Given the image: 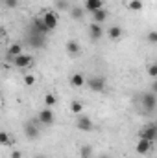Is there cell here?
<instances>
[{
	"mask_svg": "<svg viewBox=\"0 0 157 158\" xmlns=\"http://www.w3.org/2000/svg\"><path fill=\"white\" fill-rule=\"evenodd\" d=\"M141 105H142V109L146 110V112H154L155 110V105H157V99H155V92H144L142 96H141Z\"/></svg>",
	"mask_w": 157,
	"mask_h": 158,
	"instance_id": "cell-1",
	"label": "cell"
},
{
	"mask_svg": "<svg viewBox=\"0 0 157 158\" xmlns=\"http://www.w3.org/2000/svg\"><path fill=\"white\" fill-rule=\"evenodd\" d=\"M85 85H87L92 92H104V90H105V79L102 77V76L85 77Z\"/></svg>",
	"mask_w": 157,
	"mask_h": 158,
	"instance_id": "cell-2",
	"label": "cell"
},
{
	"mask_svg": "<svg viewBox=\"0 0 157 158\" xmlns=\"http://www.w3.org/2000/svg\"><path fill=\"white\" fill-rule=\"evenodd\" d=\"M37 121H39V123H43V125H46V127L54 125V123H56V114H54V110H52L50 107H46V109L39 110Z\"/></svg>",
	"mask_w": 157,
	"mask_h": 158,
	"instance_id": "cell-3",
	"label": "cell"
},
{
	"mask_svg": "<svg viewBox=\"0 0 157 158\" xmlns=\"http://www.w3.org/2000/svg\"><path fill=\"white\" fill-rule=\"evenodd\" d=\"M11 63H13V66L15 68H28V66H32V63H34V57L30 55V53H20V55H17V57H13L11 59Z\"/></svg>",
	"mask_w": 157,
	"mask_h": 158,
	"instance_id": "cell-4",
	"label": "cell"
},
{
	"mask_svg": "<svg viewBox=\"0 0 157 158\" xmlns=\"http://www.w3.org/2000/svg\"><path fill=\"white\" fill-rule=\"evenodd\" d=\"M28 44L32 46V48H44L46 46V35H41L37 31H32V35H28Z\"/></svg>",
	"mask_w": 157,
	"mask_h": 158,
	"instance_id": "cell-5",
	"label": "cell"
},
{
	"mask_svg": "<svg viewBox=\"0 0 157 158\" xmlns=\"http://www.w3.org/2000/svg\"><path fill=\"white\" fill-rule=\"evenodd\" d=\"M22 131H24V136L28 140H37L39 138V129H37L35 121H26L22 125Z\"/></svg>",
	"mask_w": 157,
	"mask_h": 158,
	"instance_id": "cell-6",
	"label": "cell"
},
{
	"mask_svg": "<svg viewBox=\"0 0 157 158\" xmlns=\"http://www.w3.org/2000/svg\"><path fill=\"white\" fill-rule=\"evenodd\" d=\"M76 127H78L79 131H85V132H89V131H92V129H94V123H92V119L89 118V116L78 114V119H76Z\"/></svg>",
	"mask_w": 157,
	"mask_h": 158,
	"instance_id": "cell-7",
	"label": "cell"
},
{
	"mask_svg": "<svg viewBox=\"0 0 157 158\" xmlns=\"http://www.w3.org/2000/svg\"><path fill=\"white\" fill-rule=\"evenodd\" d=\"M139 138H142V140H148V142H152V143H154V140L157 138V127L154 125V123H152V125H148V127H144V129L141 131Z\"/></svg>",
	"mask_w": 157,
	"mask_h": 158,
	"instance_id": "cell-8",
	"label": "cell"
},
{
	"mask_svg": "<svg viewBox=\"0 0 157 158\" xmlns=\"http://www.w3.org/2000/svg\"><path fill=\"white\" fill-rule=\"evenodd\" d=\"M32 30L37 31V33H41V35H48V33H50V30H48L46 24L43 22V17H34V19H32Z\"/></svg>",
	"mask_w": 157,
	"mask_h": 158,
	"instance_id": "cell-9",
	"label": "cell"
},
{
	"mask_svg": "<svg viewBox=\"0 0 157 158\" xmlns=\"http://www.w3.org/2000/svg\"><path fill=\"white\" fill-rule=\"evenodd\" d=\"M43 22L46 24V28L52 31V30H56L57 28V13H54V11H46L44 15H43Z\"/></svg>",
	"mask_w": 157,
	"mask_h": 158,
	"instance_id": "cell-10",
	"label": "cell"
},
{
	"mask_svg": "<svg viewBox=\"0 0 157 158\" xmlns=\"http://www.w3.org/2000/svg\"><path fill=\"white\" fill-rule=\"evenodd\" d=\"M89 37H91V40H100L104 37V30H102V26L98 22L89 24Z\"/></svg>",
	"mask_w": 157,
	"mask_h": 158,
	"instance_id": "cell-11",
	"label": "cell"
},
{
	"mask_svg": "<svg viewBox=\"0 0 157 158\" xmlns=\"http://www.w3.org/2000/svg\"><path fill=\"white\" fill-rule=\"evenodd\" d=\"M102 7H104V2L102 0H85L83 2V9L89 11V13H94V11H98Z\"/></svg>",
	"mask_w": 157,
	"mask_h": 158,
	"instance_id": "cell-12",
	"label": "cell"
},
{
	"mask_svg": "<svg viewBox=\"0 0 157 158\" xmlns=\"http://www.w3.org/2000/svg\"><path fill=\"white\" fill-rule=\"evenodd\" d=\"M137 153L139 155H146V153H150V149H152V142H148V140H142V138H139V142H137Z\"/></svg>",
	"mask_w": 157,
	"mask_h": 158,
	"instance_id": "cell-13",
	"label": "cell"
},
{
	"mask_svg": "<svg viewBox=\"0 0 157 158\" xmlns=\"http://www.w3.org/2000/svg\"><path fill=\"white\" fill-rule=\"evenodd\" d=\"M83 6H70V9H69V15L72 17V20H83Z\"/></svg>",
	"mask_w": 157,
	"mask_h": 158,
	"instance_id": "cell-14",
	"label": "cell"
},
{
	"mask_svg": "<svg viewBox=\"0 0 157 158\" xmlns=\"http://www.w3.org/2000/svg\"><path fill=\"white\" fill-rule=\"evenodd\" d=\"M20 53H22V46H20L19 42L7 46V59H13V57H17V55H20Z\"/></svg>",
	"mask_w": 157,
	"mask_h": 158,
	"instance_id": "cell-15",
	"label": "cell"
},
{
	"mask_svg": "<svg viewBox=\"0 0 157 158\" xmlns=\"http://www.w3.org/2000/svg\"><path fill=\"white\" fill-rule=\"evenodd\" d=\"M65 48H67V53L69 55H79V52H81V46H79L76 40H69Z\"/></svg>",
	"mask_w": 157,
	"mask_h": 158,
	"instance_id": "cell-16",
	"label": "cell"
},
{
	"mask_svg": "<svg viewBox=\"0 0 157 158\" xmlns=\"http://www.w3.org/2000/svg\"><path fill=\"white\" fill-rule=\"evenodd\" d=\"M124 35V31H122V28L120 26H111L109 30H107V37L111 40H117V39H120Z\"/></svg>",
	"mask_w": 157,
	"mask_h": 158,
	"instance_id": "cell-17",
	"label": "cell"
},
{
	"mask_svg": "<svg viewBox=\"0 0 157 158\" xmlns=\"http://www.w3.org/2000/svg\"><path fill=\"white\" fill-rule=\"evenodd\" d=\"M69 81H70V85L76 86V88H81V86L85 85V77H83V74H72Z\"/></svg>",
	"mask_w": 157,
	"mask_h": 158,
	"instance_id": "cell-18",
	"label": "cell"
},
{
	"mask_svg": "<svg viewBox=\"0 0 157 158\" xmlns=\"http://www.w3.org/2000/svg\"><path fill=\"white\" fill-rule=\"evenodd\" d=\"M104 20H107V11H105L104 7L92 13V22H98V24H102Z\"/></svg>",
	"mask_w": 157,
	"mask_h": 158,
	"instance_id": "cell-19",
	"label": "cell"
},
{
	"mask_svg": "<svg viewBox=\"0 0 157 158\" xmlns=\"http://www.w3.org/2000/svg\"><path fill=\"white\" fill-rule=\"evenodd\" d=\"M13 143V138H11V134L9 132H6V131H0V145H4V147H9Z\"/></svg>",
	"mask_w": 157,
	"mask_h": 158,
	"instance_id": "cell-20",
	"label": "cell"
},
{
	"mask_svg": "<svg viewBox=\"0 0 157 158\" xmlns=\"http://www.w3.org/2000/svg\"><path fill=\"white\" fill-rule=\"evenodd\" d=\"M54 6H56V9H57V11H69L72 4H70V0H56V2H54Z\"/></svg>",
	"mask_w": 157,
	"mask_h": 158,
	"instance_id": "cell-21",
	"label": "cell"
},
{
	"mask_svg": "<svg viewBox=\"0 0 157 158\" xmlns=\"http://www.w3.org/2000/svg\"><path fill=\"white\" fill-rule=\"evenodd\" d=\"M56 103H57V98H56V94H52V92H46L44 94V105L46 107H56Z\"/></svg>",
	"mask_w": 157,
	"mask_h": 158,
	"instance_id": "cell-22",
	"label": "cell"
},
{
	"mask_svg": "<svg viewBox=\"0 0 157 158\" xmlns=\"http://www.w3.org/2000/svg\"><path fill=\"white\" fill-rule=\"evenodd\" d=\"M128 9H131V11H142V0H128Z\"/></svg>",
	"mask_w": 157,
	"mask_h": 158,
	"instance_id": "cell-23",
	"label": "cell"
},
{
	"mask_svg": "<svg viewBox=\"0 0 157 158\" xmlns=\"http://www.w3.org/2000/svg\"><path fill=\"white\" fill-rule=\"evenodd\" d=\"M70 110H72L74 114H83V103L78 101V99L72 101V103H70Z\"/></svg>",
	"mask_w": 157,
	"mask_h": 158,
	"instance_id": "cell-24",
	"label": "cell"
},
{
	"mask_svg": "<svg viewBox=\"0 0 157 158\" xmlns=\"http://www.w3.org/2000/svg\"><path fill=\"white\" fill-rule=\"evenodd\" d=\"M79 155H81V158H91L92 156V147L91 145H83L81 151H79Z\"/></svg>",
	"mask_w": 157,
	"mask_h": 158,
	"instance_id": "cell-25",
	"label": "cell"
},
{
	"mask_svg": "<svg viewBox=\"0 0 157 158\" xmlns=\"http://www.w3.org/2000/svg\"><path fill=\"white\" fill-rule=\"evenodd\" d=\"M2 4H4V7H7V9L19 7V0H2Z\"/></svg>",
	"mask_w": 157,
	"mask_h": 158,
	"instance_id": "cell-26",
	"label": "cell"
},
{
	"mask_svg": "<svg viewBox=\"0 0 157 158\" xmlns=\"http://www.w3.org/2000/svg\"><path fill=\"white\" fill-rule=\"evenodd\" d=\"M24 85H26V86H34V85H35V76H34V74H26V76H24Z\"/></svg>",
	"mask_w": 157,
	"mask_h": 158,
	"instance_id": "cell-27",
	"label": "cell"
},
{
	"mask_svg": "<svg viewBox=\"0 0 157 158\" xmlns=\"http://www.w3.org/2000/svg\"><path fill=\"white\" fill-rule=\"evenodd\" d=\"M148 74H150V77H152V79L157 77V64H150V68H148Z\"/></svg>",
	"mask_w": 157,
	"mask_h": 158,
	"instance_id": "cell-28",
	"label": "cell"
},
{
	"mask_svg": "<svg viewBox=\"0 0 157 158\" xmlns=\"http://www.w3.org/2000/svg\"><path fill=\"white\" fill-rule=\"evenodd\" d=\"M146 39L150 40L152 44H155V42H157V31H154V30H152V31H150V33L146 35Z\"/></svg>",
	"mask_w": 157,
	"mask_h": 158,
	"instance_id": "cell-29",
	"label": "cell"
},
{
	"mask_svg": "<svg viewBox=\"0 0 157 158\" xmlns=\"http://www.w3.org/2000/svg\"><path fill=\"white\" fill-rule=\"evenodd\" d=\"M11 158H22V153L15 149V151H11Z\"/></svg>",
	"mask_w": 157,
	"mask_h": 158,
	"instance_id": "cell-30",
	"label": "cell"
},
{
	"mask_svg": "<svg viewBox=\"0 0 157 158\" xmlns=\"http://www.w3.org/2000/svg\"><path fill=\"white\" fill-rule=\"evenodd\" d=\"M98 158H111L109 155H105V153H102V155H98Z\"/></svg>",
	"mask_w": 157,
	"mask_h": 158,
	"instance_id": "cell-31",
	"label": "cell"
},
{
	"mask_svg": "<svg viewBox=\"0 0 157 158\" xmlns=\"http://www.w3.org/2000/svg\"><path fill=\"white\" fill-rule=\"evenodd\" d=\"M37 158H44V156H37Z\"/></svg>",
	"mask_w": 157,
	"mask_h": 158,
	"instance_id": "cell-32",
	"label": "cell"
}]
</instances>
